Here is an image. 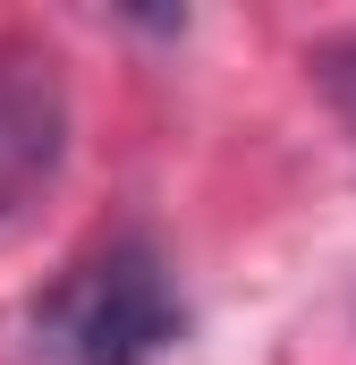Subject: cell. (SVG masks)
<instances>
[{"mask_svg":"<svg viewBox=\"0 0 356 365\" xmlns=\"http://www.w3.org/2000/svg\"><path fill=\"white\" fill-rule=\"evenodd\" d=\"M305 68H314L323 102L340 110V128H348V145H356V34H348V43H323V51H305Z\"/></svg>","mask_w":356,"mask_h":365,"instance_id":"3957f363","label":"cell"},{"mask_svg":"<svg viewBox=\"0 0 356 365\" xmlns=\"http://www.w3.org/2000/svg\"><path fill=\"white\" fill-rule=\"evenodd\" d=\"M60 153H68L60 60L26 34H0V221H17L34 187H51Z\"/></svg>","mask_w":356,"mask_h":365,"instance_id":"7a4b0ae2","label":"cell"},{"mask_svg":"<svg viewBox=\"0 0 356 365\" xmlns=\"http://www.w3.org/2000/svg\"><path fill=\"white\" fill-rule=\"evenodd\" d=\"M178 340H187V297H178L162 247L136 230L85 247L17 314L26 365H162Z\"/></svg>","mask_w":356,"mask_h":365,"instance_id":"6da1fadb","label":"cell"}]
</instances>
